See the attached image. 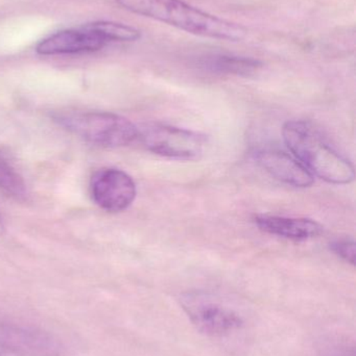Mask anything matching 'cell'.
<instances>
[{
	"mask_svg": "<svg viewBox=\"0 0 356 356\" xmlns=\"http://www.w3.org/2000/svg\"><path fill=\"white\" fill-rule=\"evenodd\" d=\"M330 249L336 257L350 265H355V242L350 238H340L332 241Z\"/></svg>",
	"mask_w": 356,
	"mask_h": 356,
	"instance_id": "14",
	"label": "cell"
},
{
	"mask_svg": "<svg viewBox=\"0 0 356 356\" xmlns=\"http://www.w3.org/2000/svg\"><path fill=\"white\" fill-rule=\"evenodd\" d=\"M0 191L16 200H25L26 184L20 173L3 156H0Z\"/></svg>",
	"mask_w": 356,
	"mask_h": 356,
	"instance_id": "13",
	"label": "cell"
},
{
	"mask_svg": "<svg viewBox=\"0 0 356 356\" xmlns=\"http://www.w3.org/2000/svg\"><path fill=\"white\" fill-rule=\"evenodd\" d=\"M282 135L288 150L314 177L334 184H348L355 180L353 163L334 149L311 123L288 121Z\"/></svg>",
	"mask_w": 356,
	"mask_h": 356,
	"instance_id": "2",
	"label": "cell"
},
{
	"mask_svg": "<svg viewBox=\"0 0 356 356\" xmlns=\"http://www.w3.org/2000/svg\"><path fill=\"white\" fill-rule=\"evenodd\" d=\"M255 160L272 177L295 188H309L315 177L293 154L275 148L257 150Z\"/></svg>",
	"mask_w": 356,
	"mask_h": 356,
	"instance_id": "8",
	"label": "cell"
},
{
	"mask_svg": "<svg viewBox=\"0 0 356 356\" xmlns=\"http://www.w3.org/2000/svg\"><path fill=\"white\" fill-rule=\"evenodd\" d=\"M137 129V140L144 147L164 158L196 161L206 148V137L196 131L157 122L146 123Z\"/></svg>",
	"mask_w": 356,
	"mask_h": 356,
	"instance_id": "4",
	"label": "cell"
},
{
	"mask_svg": "<svg viewBox=\"0 0 356 356\" xmlns=\"http://www.w3.org/2000/svg\"><path fill=\"white\" fill-rule=\"evenodd\" d=\"M254 222L263 232L295 242L316 238L323 232L321 224L307 218L257 215L255 216Z\"/></svg>",
	"mask_w": 356,
	"mask_h": 356,
	"instance_id": "10",
	"label": "cell"
},
{
	"mask_svg": "<svg viewBox=\"0 0 356 356\" xmlns=\"http://www.w3.org/2000/svg\"><path fill=\"white\" fill-rule=\"evenodd\" d=\"M94 202L109 213L125 211L135 200L137 188L133 178L116 168L96 171L90 181Z\"/></svg>",
	"mask_w": 356,
	"mask_h": 356,
	"instance_id": "6",
	"label": "cell"
},
{
	"mask_svg": "<svg viewBox=\"0 0 356 356\" xmlns=\"http://www.w3.org/2000/svg\"><path fill=\"white\" fill-rule=\"evenodd\" d=\"M0 356H20L16 355V353H12L8 349L4 348V347L0 346Z\"/></svg>",
	"mask_w": 356,
	"mask_h": 356,
	"instance_id": "15",
	"label": "cell"
},
{
	"mask_svg": "<svg viewBox=\"0 0 356 356\" xmlns=\"http://www.w3.org/2000/svg\"><path fill=\"white\" fill-rule=\"evenodd\" d=\"M134 14L160 21L192 35L240 42L247 37L242 25L213 16L183 0H115Z\"/></svg>",
	"mask_w": 356,
	"mask_h": 356,
	"instance_id": "1",
	"label": "cell"
},
{
	"mask_svg": "<svg viewBox=\"0 0 356 356\" xmlns=\"http://www.w3.org/2000/svg\"><path fill=\"white\" fill-rule=\"evenodd\" d=\"M54 121L73 135L102 147H123L137 140L138 129L125 117L109 112H60Z\"/></svg>",
	"mask_w": 356,
	"mask_h": 356,
	"instance_id": "3",
	"label": "cell"
},
{
	"mask_svg": "<svg viewBox=\"0 0 356 356\" xmlns=\"http://www.w3.org/2000/svg\"><path fill=\"white\" fill-rule=\"evenodd\" d=\"M184 309L196 330L207 336H226L244 325L240 314L219 303L194 300L189 305H184Z\"/></svg>",
	"mask_w": 356,
	"mask_h": 356,
	"instance_id": "7",
	"label": "cell"
},
{
	"mask_svg": "<svg viewBox=\"0 0 356 356\" xmlns=\"http://www.w3.org/2000/svg\"><path fill=\"white\" fill-rule=\"evenodd\" d=\"M86 29L102 38L106 43L108 42H135L141 38L138 29L112 21H95L84 25Z\"/></svg>",
	"mask_w": 356,
	"mask_h": 356,
	"instance_id": "12",
	"label": "cell"
},
{
	"mask_svg": "<svg viewBox=\"0 0 356 356\" xmlns=\"http://www.w3.org/2000/svg\"><path fill=\"white\" fill-rule=\"evenodd\" d=\"M263 67V62L256 58L229 54L213 56L207 62V68L213 72L240 77L253 76L258 73Z\"/></svg>",
	"mask_w": 356,
	"mask_h": 356,
	"instance_id": "11",
	"label": "cell"
},
{
	"mask_svg": "<svg viewBox=\"0 0 356 356\" xmlns=\"http://www.w3.org/2000/svg\"><path fill=\"white\" fill-rule=\"evenodd\" d=\"M0 346L20 356H64L62 343L33 326L0 319Z\"/></svg>",
	"mask_w": 356,
	"mask_h": 356,
	"instance_id": "5",
	"label": "cell"
},
{
	"mask_svg": "<svg viewBox=\"0 0 356 356\" xmlns=\"http://www.w3.org/2000/svg\"><path fill=\"white\" fill-rule=\"evenodd\" d=\"M106 42L85 26L65 29L50 35L38 44L36 50L42 56L82 54L102 49Z\"/></svg>",
	"mask_w": 356,
	"mask_h": 356,
	"instance_id": "9",
	"label": "cell"
},
{
	"mask_svg": "<svg viewBox=\"0 0 356 356\" xmlns=\"http://www.w3.org/2000/svg\"><path fill=\"white\" fill-rule=\"evenodd\" d=\"M4 230H6V227H4L3 221H2L1 216H0V236L3 234Z\"/></svg>",
	"mask_w": 356,
	"mask_h": 356,
	"instance_id": "16",
	"label": "cell"
}]
</instances>
